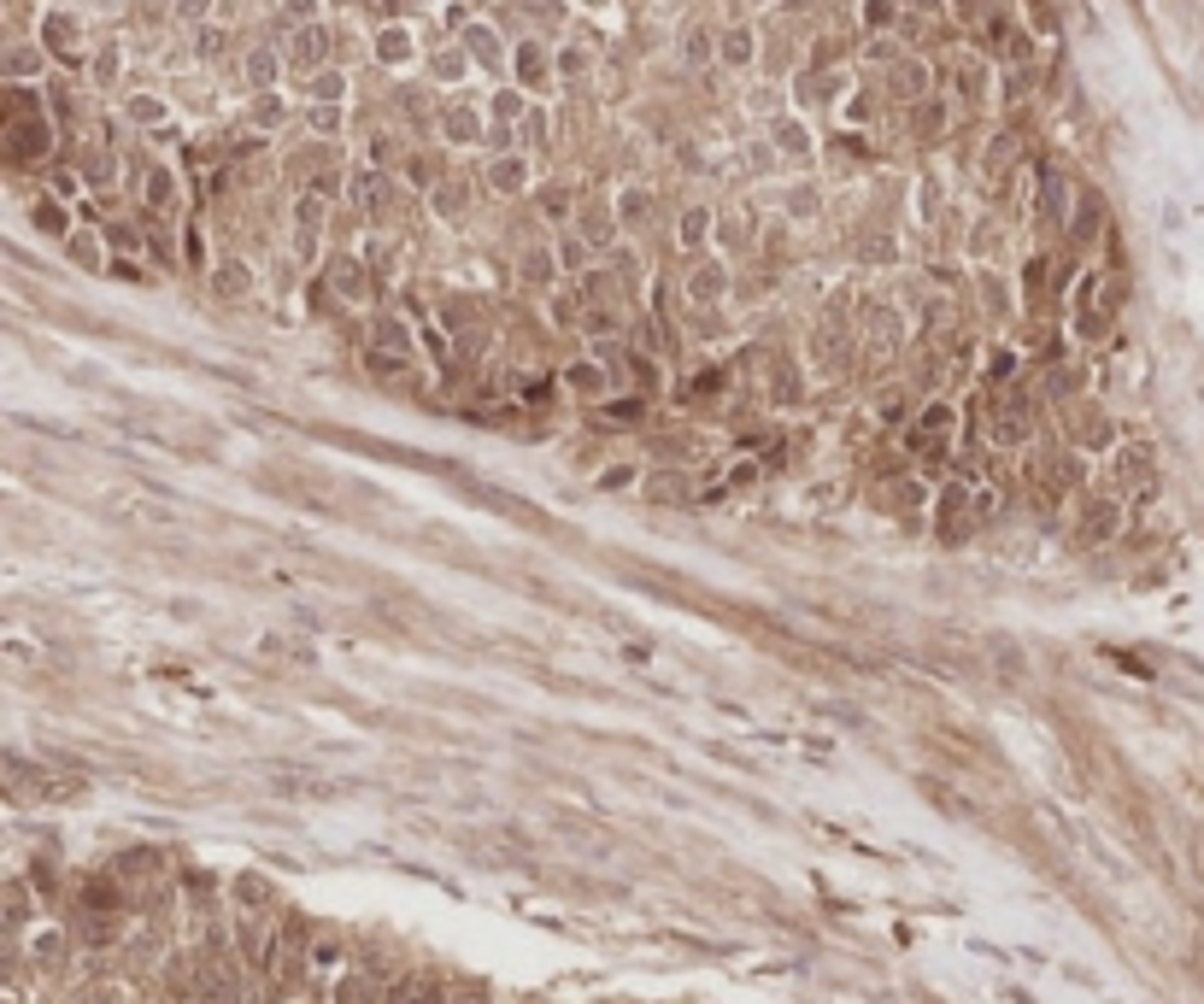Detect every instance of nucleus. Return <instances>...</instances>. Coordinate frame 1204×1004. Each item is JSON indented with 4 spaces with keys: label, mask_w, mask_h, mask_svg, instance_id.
<instances>
[{
    "label": "nucleus",
    "mask_w": 1204,
    "mask_h": 1004,
    "mask_svg": "<svg viewBox=\"0 0 1204 1004\" xmlns=\"http://www.w3.org/2000/svg\"><path fill=\"white\" fill-rule=\"evenodd\" d=\"M564 388H570L576 400H605L612 394V371H605L600 359H576V365H564Z\"/></svg>",
    "instance_id": "obj_1"
},
{
    "label": "nucleus",
    "mask_w": 1204,
    "mask_h": 1004,
    "mask_svg": "<svg viewBox=\"0 0 1204 1004\" xmlns=\"http://www.w3.org/2000/svg\"><path fill=\"white\" fill-rule=\"evenodd\" d=\"M723 288H729V271H723V265H700V271L688 276V300H693V305H717Z\"/></svg>",
    "instance_id": "obj_2"
},
{
    "label": "nucleus",
    "mask_w": 1204,
    "mask_h": 1004,
    "mask_svg": "<svg viewBox=\"0 0 1204 1004\" xmlns=\"http://www.w3.org/2000/svg\"><path fill=\"white\" fill-rule=\"evenodd\" d=\"M711 224H717V217H711L705 206H688V212H681V224H676V241L688 247V253H700V247L711 241Z\"/></svg>",
    "instance_id": "obj_3"
},
{
    "label": "nucleus",
    "mask_w": 1204,
    "mask_h": 1004,
    "mask_svg": "<svg viewBox=\"0 0 1204 1004\" xmlns=\"http://www.w3.org/2000/svg\"><path fill=\"white\" fill-rule=\"evenodd\" d=\"M952 429H957V412H952V405H923V417H917V441H946Z\"/></svg>",
    "instance_id": "obj_4"
},
{
    "label": "nucleus",
    "mask_w": 1204,
    "mask_h": 1004,
    "mask_svg": "<svg viewBox=\"0 0 1204 1004\" xmlns=\"http://www.w3.org/2000/svg\"><path fill=\"white\" fill-rule=\"evenodd\" d=\"M376 353H412V324H400V317H382V324L371 329Z\"/></svg>",
    "instance_id": "obj_5"
},
{
    "label": "nucleus",
    "mask_w": 1204,
    "mask_h": 1004,
    "mask_svg": "<svg viewBox=\"0 0 1204 1004\" xmlns=\"http://www.w3.org/2000/svg\"><path fill=\"white\" fill-rule=\"evenodd\" d=\"M488 177H494L500 194H517V188L529 183V165H524V159H494V171H488Z\"/></svg>",
    "instance_id": "obj_6"
},
{
    "label": "nucleus",
    "mask_w": 1204,
    "mask_h": 1004,
    "mask_svg": "<svg viewBox=\"0 0 1204 1004\" xmlns=\"http://www.w3.org/2000/svg\"><path fill=\"white\" fill-rule=\"evenodd\" d=\"M65 247H71V265H83V271H100V265H106L100 236H65Z\"/></svg>",
    "instance_id": "obj_7"
},
{
    "label": "nucleus",
    "mask_w": 1204,
    "mask_h": 1004,
    "mask_svg": "<svg viewBox=\"0 0 1204 1004\" xmlns=\"http://www.w3.org/2000/svg\"><path fill=\"white\" fill-rule=\"evenodd\" d=\"M30 217H36V229H41V236H71V224H65V212H60V206H53V200H41V206H36Z\"/></svg>",
    "instance_id": "obj_8"
},
{
    "label": "nucleus",
    "mask_w": 1204,
    "mask_h": 1004,
    "mask_svg": "<svg viewBox=\"0 0 1204 1004\" xmlns=\"http://www.w3.org/2000/svg\"><path fill=\"white\" fill-rule=\"evenodd\" d=\"M553 259H559V271H582V265H588V241H582V236L559 241V253H553Z\"/></svg>",
    "instance_id": "obj_9"
},
{
    "label": "nucleus",
    "mask_w": 1204,
    "mask_h": 1004,
    "mask_svg": "<svg viewBox=\"0 0 1204 1004\" xmlns=\"http://www.w3.org/2000/svg\"><path fill=\"white\" fill-rule=\"evenodd\" d=\"M629 482H635V464H605V470H600V488H605V493H617V488H629Z\"/></svg>",
    "instance_id": "obj_10"
},
{
    "label": "nucleus",
    "mask_w": 1204,
    "mask_h": 1004,
    "mask_svg": "<svg viewBox=\"0 0 1204 1004\" xmlns=\"http://www.w3.org/2000/svg\"><path fill=\"white\" fill-rule=\"evenodd\" d=\"M723 53H729V65H747V60H752V36H747V30L729 36V41H723Z\"/></svg>",
    "instance_id": "obj_11"
},
{
    "label": "nucleus",
    "mask_w": 1204,
    "mask_h": 1004,
    "mask_svg": "<svg viewBox=\"0 0 1204 1004\" xmlns=\"http://www.w3.org/2000/svg\"><path fill=\"white\" fill-rule=\"evenodd\" d=\"M623 217H629V224H641V217H647V194H641V188L623 194Z\"/></svg>",
    "instance_id": "obj_12"
},
{
    "label": "nucleus",
    "mask_w": 1204,
    "mask_h": 1004,
    "mask_svg": "<svg viewBox=\"0 0 1204 1004\" xmlns=\"http://www.w3.org/2000/svg\"><path fill=\"white\" fill-rule=\"evenodd\" d=\"M524 276H529V283H547V276H553V259H547V253H535L529 265H524Z\"/></svg>",
    "instance_id": "obj_13"
},
{
    "label": "nucleus",
    "mask_w": 1204,
    "mask_h": 1004,
    "mask_svg": "<svg viewBox=\"0 0 1204 1004\" xmlns=\"http://www.w3.org/2000/svg\"><path fill=\"white\" fill-rule=\"evenodd\" d=\"M541 212H547V217H564V212H570V200H564V194H559V188H547V200H541Z\"/></svg>",
    "instance_id": "obj_14"
},
{
    "label": "nucleus",
    "mask_w": 1204,
    "mask_h": 1004,
    "mask_svg": "<svg viewBox=\"0 0 1204 1004\" xmlns=\"http://www.w3.org/2000/svg\"><path fill=\"white\" fill-rule=\"evenodd\" d=\"M705 53H711V36H700V30H688V60H693V65H700V60H705Z\"/></svg>",
    "instance_id": "obj_15"
}]
</instances>
